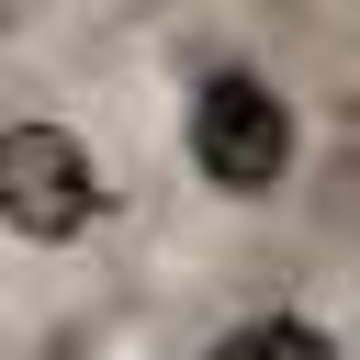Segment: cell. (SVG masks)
I'll return each mask as SVG.
<instances>
[{"instance_id": "cell-1", "label": "cell", "mask_w": 360, "mask_h": 360, "mask_svg": "<svg viewBox=\"0 0 360 360\" xmlns=\"http://www.w3.org/2000/svg\"><path fill=\"white\" fill-rule=\"evenodd\" d=\"M191 169H202V191L214 202H270L281 180H292V146H304V124H292V90L270 79V68H214L202 90H191Z\"/></svg>"}, {"instance_id": "cell-2", "label": "cell", "mask_w": 360, "mask_h": 360, "mask_svg": "<svg viewBox=\"0 0 360 360\" xmlns=\"http://www.w3.org/2000/svg\"><path fill=\"white\" fill-rule=\"evenodd\" d=\"M101 214H112V169H101V146L79 124H56V112L0 124V225L22 248H68Z\"/></svg>"}, {"instance_id": "cell-3", "label": "cell", "mask_w": 360, "mask_h": 360, "mask_svg": "<svg viewBox=\"0 0 360 360\" xmlns=\"http://www.w3.org/2000/svg\"><path fill=\"white\" fill-rule=\"evenodd\" d=\"M202 360H349V338L326 326V315H292V304H270V315H236Z\"/></svg>"}]
</instances>
